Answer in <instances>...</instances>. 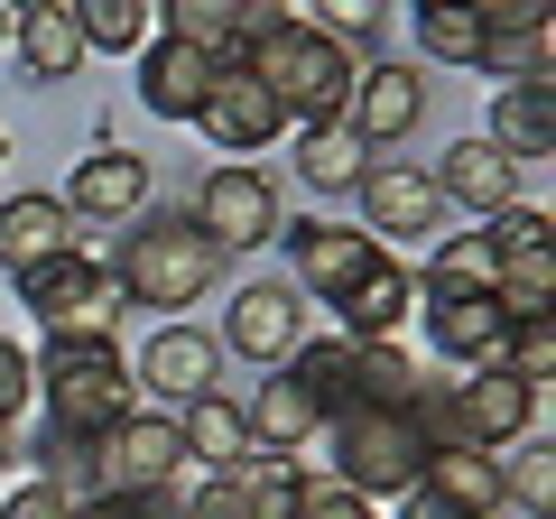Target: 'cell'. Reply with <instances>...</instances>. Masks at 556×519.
Masks as SVG:
<instances>
[{
    "mask_svg": "<svg viewBox=\"0 0 556 519\" xmlns=\"http://www.w3.org/2000/svg\"><path fill=\"white\" fill-rule=\"evenodd\" d=\"M399 519H464V510L445 492H427V482H408V492H399Z\"/></svg>",
    "mask_w": 556,
    "mask_h": 519,
    "instance_id": "f6af8a7d",
    "label": "cell"
},
{
    "mask_svg": "<svg viewBox=\"0 0 556 519\" xmlns=\"http://www.w3.org/2000/svg\"><path fill=\"white\" fill-rule=\"evenodd\" d=\"M223 380V343L204 334V325H186V316H167L159 334L139 343V390H149V400H195V390H214Z\"/></svg>",
    "mask_w": 556,
    "mask_h": 519,
    "instance_id": "9a60e30c",
    "label": "cell"
},
{
    "mask_svg": "<svg viewBox=\"0 0 556 519\" xmlns=\"http://www.w3.org/2000/svg\"><path fill=\"white\" fill-rule=\"evenodd\" d=\"M10 47H20L28 84H75V75H84V56H93L65 0H20V10H10Z\"/></svg>",
    "mask_w": 556,
    "mask_h": 519,
    "instance_id": "ac0fdd59",
    "label": "cell"
},
{
    "mask_svg": "<svg viewBox=\"0 0 556 519\" xmlns=\"http://www.w3.org/2000/svg\"><path fill=\"white\" fill-rule=\"evenodd\" d=\"M380 10H390V0H306L298 20H316V28H334L343 47H371V28H380Z\"/></svg>",
    "mask_w": 556,
    "mask_h": 519,
    "instance_id": "74e56055",
    "label": "cell"
},
{
    "mask_svg": "<svg viewBox=\"0 0 556 519\" xmlns=\"http://www.w3.org/2000/svg\"><path fill=\"white\" fill-rule=\"evenodd\" d=\"M417 47H427V65H482V20L473 10H417Z\"/></svg>",
    "mask_w": 556,
    "mask_h": 519,
    "instance_id": "e575fe53",
    "label": "cell"
},
{
    "mask_svg": "<svg viewBox=\"0 0 556 519\" xmlns=\"http://www.w3.org/2000/svg\"><path fill=\"white\" fill-rule=\"evenodd\" d=\"M427 177H437L445 214H455V204H473V214H501V204H519V159H501L482 130H473V140H455L437 167H427Z\"/></svg>",
    "mask_w": 556,
    "mask_h": 519,
    "instance_id": "d6986e66",
    "label": "cell"
},
{
    "mask_svg": "<svg viewBox=\"0 0 556 519\" xmlns=\"http://www.w3.org/2000/svg\"><path fill=\"white\" fill-rule=\"evenodd\" d=\"M334 316H343V334H353V343H380V334H399V325L417 316V269H399V260L380 251L371 269H362V279L334 298Z\"/></svg>",
    "mask_w": 556,
    "mask_h": 519,
    "instance_id": "ffe728a7",
    "label": "cell"
},
{
    "mask_svg": "<svg viewBox=\"0 0 556 519\" xmlns=\"http://www.w3.org/2000/svg\"><path fill=\"white\" fill-rule=\"evenodd\" d=\"M56 251H75V214H65L56 186L0 204V269H10V279H20V269H38V260H56Z\"/></svg>",
    "mask_w": 556,
    "mask_h": 519,
    "instance_id": "44dd1931",
    "label": "cell"
},
{
    "mask_svg": "<svg viewBox=\"0 0 556 519\" xmlns=\"http://www.w3.org/2000/svg\"><path fill=\"white\" fill-rule=\"evenodd\" d=\"M417 418H427V445H482V455H501V445H519L538 427V380L482 362V371H464L455 390H427Z\"/></svg>",
    "mask_w": 556,
    "mask_h": 519,
    "instance_id": "5b68a950",
    "label": "cell"
},
{
    "mask_svg": "<svg viewBox=\"0 0 556 519\" xmlns=\"http://www.w3.org/2000/svg\"><path fill=\"white\" fill-rule=\"evenodd\" d=\"M482 241L492 251H538V241H556V223L538 204H501V214H482Z\"/></svg>",
    "mask_w": 556,
    "mask_h": 519,
    "instance_id": "f35d334b",
    "label": "cell"
},
{
    "mask_svg": "<svg viewBox=\"0 0 556 519\" xmlns=\"http://www.w3.org/2000/svg\"><path fill=\"white\" fill-rule=\"evenodd\" d=\"M353 195H362V214H371V241H380V232H399V241H437V232H445L437 177H427V167H408V159H371Z\"/></svg>",
    "mask_w": 556,
    "mask_h": 519,
    "instance_id": "8fae6325",
    "label": "cell"
},
{
    "mask_svg": "<svg viewBox=\"0 0 556 519\" xmlns=\"http://www.w3.org/2000/svg\"><path fill=\"white\" fill-rule=\"evenodd\" d=\"M278 371H288L306 400H316V418L353 408V334H316V343H298V353L278 362Z\"/></svg>",
    "mask_w": 556,
    "mask_h": 519,
    "instance_id": "f1b7e54d",
    "label": "cell"
},
{
    "mask_svg": "<svg viewBox=\"0 0 556 519\" xmlns=\"http://www.w3.org/2000/svg\"><path fill=\"white\" fill-rule=\"evenodd\" d=\"M288 519H380V501H362L353 482H334V473H306L298 482V510Z\"/></svg>",
    "mask_w": 556,
    "mask_h": 519,
    "instance_id": "8d00e7d4",
    "label": "cell"
},
{
    "mask_svg": "<svg viewBox=\"0 0 556 519\" xmlns=\"http://www.w3.org/2000/svg\"><path fill=\"white\" fill-rule=\"evenodd\" d=\"M10 10H20V0H0V47H10Z\"/></svg>",
    "mask_w": 556,
    "mask_h": 519,
    "instance_id": "7dc6e473",
    "label": "cell"
},
{
    "mask_svg": "<svg viewBox=\"0 0 556 519\" xmlns=\"http://www.w3.org/2000/svg\"><path fill=\"white\" fill-rule=\"evenodd\" d=\"M20 306L47 325V334H102V343H112L130 298H121V279L75 241V251H56V260H38V269H20Z\"/></svg>",
    "mask_w": 556,
    "mask_h": 519,
    "instance_id": "8992f818",
    "label": "cell"
},
{
    "mask_svg": "<svg viewBox=\"0 0 556 519\" xmlns=\"http://www.w3.org/2000/svg\"><path fill=\"white\" fill-rule=\"evenodd\" d=\"M482 140L501 149V159H547L556 149V93H547V75H529V84H492V121H482Z\"/></svg>",
    "mask_w": 556,
    "mask_h": 519,
    "instance_id": "7402d4cb",
    "label": "cell"
},
{
    "mask_svg": "<svg viewBox=\"0 0 556 519\" xmlns=\"http://www.w3.org/2000/svg\"><path fill=\"white\" fill-rule=\"evenodd\" d=\"M139 204H149V159L139 149H93L65 177V214L75 223H130Z\"/></svg>",
    "mask_w": 556,
    "mask_h": 519,
    "instance_id": "2e32d148",
    "label": "cell"
},
{
    "mask_svg": "<svg viewBox=\"0 0 556 519\" xmlns=\"http://www.w3.org/2000/svg\"><path fill=\"white\" fill-rule=\"evenodd\" d=\"M482 20V38H519V28H547V10L556 0H464Z\"/></svg>",
    "mask_w": 556,
    "mask_h": 519,
    "instance_id": "60d3db41",
    "label": "cell"
},
{
    "mask_svg": "<svg viewBox=\"0 0 556 519\" xmlns=\"http://www.w3.org/2000/svg\"><path fill=\"white\" fill-rule=\"evenodd\" d=\"M204 84H214V56L186 47V38H167V28L130 56V93H139V112H159V121H195Z\"/></svg>",
    "mask_w": 556,
    "mask_h": 519,
    "instance_id": "5bb4252c",
    "label": "cell"
},
{
    "mask_svg": "<svg viewBox=\"0 0 556 519\" xmlns=\"http://www.w3.org/2000/svg\"><path fill=\"white\" fill-rule=\"evenodd\" d=\"M492 298H501V316H547V306H556V241H538V251H501Z\"/></svg>",
    "mask_w": 556,
    "mask_h": 519,
    "instance_id": "1f68e13d",
    "label": "cell"
},
{
    "mask_svg": "<svg viewBox=\"0 0 556 519\" xmlns=\"http://www.w3.org/2000/svg\"><path fill=\"white\" fill-rule=\"evenodd\" d=\"M177 519H241V492H232V473L177 482Z\"/></svg>",
    "mask_w": 556,
    "mask_h": 519,
    "instance_id": "b9f144b4",
    "label": "cell"
},
{
    "mask_svg": "<svg viewBox=\"0 0 556 519\" xmlns=\"http://www.w3.org/2000/svg\"><path fill=\"white\" fill-rule=\"evenodd\" d=\"M501 371H519V380L547 390V380H556V325L547 316H510V334H501Z\"/></svg>",
    "mask_w": 556,
    "mask_h": 519,
    "instance_id": "d590c367",
    "label": "cell"
},
{
    "mask_svg": "<svg viewBox=\"0 0 556 519\" xmlns=\"http://www.w3.org/2000/svg\"><path fill=\"white\" fill-rule=\"evenodd\" d=\"M102 269L121 279V298H130V306H159V316L204 306L223 288V251L186 214H130V223H121V251L102 260Z\"/></svg>",
    "mask_w": 556,
    "mask_h": 519,
    "instance_id": "3957f363",
    "label": "cell"
},
{
    "mask_svg": "<svg viewBox=\"0 0 556 519\" xmlns=\"http://www.w3.org/2000/svg\"><path fill=\"white\" fill-rule=\"evenodd\" d=\"M0 167H10V140H0Z\"/></svg>",
    "mask_w": 556,
    "mask_h": 519,
    "instance_id": "681fc988",
    "label": "cell"
},
{
    "mask_svg": "<svg viewBox=\"0 0 556 519\" xmlns=\"http://www.w3.org/2000/svg\"><path fill=\"white\" fill-rule=\"evenodd\" d=\"M177 436H186V464H204V473H232V464L251 455V418H241V400H223V390H195V400L177 408Z\"/></svg>",
    "mask_w": 556,
    "mask_h": 519,
    "instance_id": "cb8c5ba5",
    "label": "cell"
},
{
    "mask_svg": "<svg viewBox=\"0 0 556 519\" xmlns=\"http://www.w3.org/2000/svg\"><path fill=\"white\" fill-rule=\"evenodd\" d=\"M241 418H251V455H298L306 436H325L316 400H306V390H298L288 371H269V380H260V400L241 408Z\"/></svg>",
    "mask_w": 556,
    "mask_h": 519,
    "instance_id": "484cf974",
    "label": "cell"
},
{
    "mask_svg": "<svg viewBox=\"0 0 556 519\" xmlns=\"http://www.w3.org/2000/svg\"><path fill=\"white\" fill-rule=\"evenodd\" d=\"M186 223H195L223 260H232V251H260V241H278V223H288V214H278V177H260L251 159L204 167V186H195V204H186Z\"/></svg>",
    "mask_w": 556,
    "mask_h": 519,
    "instance_id": "ba28073f",
    "label": "cell"
},
{
    "mask_svg": "<svg viewBox=\"0 0 556 519\" xmlns=\"http://www.w3.org/2000/svg\"><path fill=\"white\" fill-rule=\"evenodd\" d=\"M417 121H427V75H417V65H362V75H353L343 130H353L362 149H390V140H408Z\"/></svg>",
    "mask_w": 556,
    "mask_h": 519,
    "instance_id": "7c38bea8",
    "label": "cell"
},
{
    "mask_svg": "<svg viewBox=\"0 0 556 519\" xmlns=\"http://www.w3.org/2000/svg\"><path fill=\"white\" fill-rule=\"evenodd\" d=\"M417 316H427V353L437 362H455V371L501 362V334H510L501 298H417Z\"/></svg>",
    "mask_w": 556,
    "mask_h": 519,
    "instance_id": "e0dca14e",
    "label": "cell"
},
{
    "mask_svg": "<svg viewBox=\"0 0 556 519\" xmlns=\"http://www.w3.org/2000/svg\"><path fill=\"white\" fill-rule=\"evenodd\" d=\"M427 362L408 353L399 334H380V343H353V408H427Z\"/></svg>",
    "mask_w": 556,
    "mask_h": 519,
    "instance_id": "603a6c76",
    "label": "cell"
},
{
    "mask_svg": "<svg viewBox=\"0 0 556 519\" xmlns=\"http://www.w3.org/2000/svg\"><path fill=\"white\" fill-rule=\"evenodd\" d=\"M251 20H260V0H159V28L186 38V47H204V56H223Z\"/></svg>",
    "mask_w": 556,
    "mask_h": 519,
    "instance_id": "4dcf8cb0",
    "label": "cell"
},
{
    "mask_svg": "<svg viewBox=\"0 0 556 519\" xmlns=\"http://www.w3.org/2000/svg\"><path fill=\"white\" fill-rule=\"evenodd\" d=\"M325 445H334V482H353L362 501H399L427 464V418L417 408H334Z\"/></svg>",
    "mask_w": 556,
    "mask_h": 519,
    "instance_id": "277c9868",
    "label": "cell"
},
{
    "mask_svg": "<svg viewBox=\"0 0 556 519\" xmlns=\"http://www.w3.org/2000/svg\"><path fill=\"white\" fill-rule=\"evenodd\" d=\"M278 241H288L298 298H325V306H334L343 288H353L362 269L380 260V241H371V232H353V223H325V214H288V223H278Z\"/></svg>",
    "mask_w": 556,
    "mask_h": 519,
    "instance_id": "30bf717a",
    "label": "cell"
},
{
    "mask_svg": "<svg viewBox=\"0 0 556 519\" xmlns=\"http://www.w3.org/2000/svg\"><path fill=\"white\" fill-rule=\"evenodd\" d=\"M28 400H38V362H28L20 343L0 334V418L20 427V408H28Z\"/></svg>",
    "mask_w": 556,
    "mask_h": 519,
    "instance_id": "7bdbcfd3",
    "label": "cell"
},
{
    "mask_svg": "<svg viewBox=\"0 0 556 519\" xmlns=\"http://www.w3.org/2000/svg\"><path fill=\"white\" fill-rule=\"evenodd\" d=\"M232 56L251 65L260 84H269L278 102H288V121H343V102H353V75L371 56L362 47H343L334 28L298 20V10H278V20H251L232 38Z\"/></svg>",
    "mask_w": 556,
    "mask_h": 519,
    "instance_id": "6da1fadb",
    "label": "cell"
},
{
    "mask_svg": "<svg viewBox=\"0 0 556 519\" xmlns=\"http://www.w3.org/2000/svg\"><path fill=\"white\" fill-rule=\"evenodd\" d=\"M501 501H519L529 519H556V445L538 436V427L510 445V464H501Z\"/></svg>",
    "mask_w": 556,
    "mask_h": 519,
    "instance_id": "836d02e7",
    "label": "cell"
},
{
    "mask_svg": "<svg viewBox=\"0 0 556 519\" xmlns=\"http://www.w3.org/2000/svg\"><path fill=\"white\" fill-rule=\"evenodd\" d=\"M362 167H371V149H362L343 121H298V186H316V195H353Z\"/></svg>",
    "mask_w": 556,
    "mask_h": 519,
    "instance_id": "4316f807",
    "label": "cell"
},
{
    "mask_svg": "<svg viewBox=\"0 0 556 519\" xmlns=\"http://www.w3.org/2000/svg\"><path fill=\"white\" fill-rule=\"evenodd\" d=\"M65 510H75V492H65V482H20V492H10V501H0V519H65Z\"/></svg>",
    "mask_w": 556,
    "mask_h": 519,
    "instance_id": "ee69618b",
    "label": "cell"
},
{
    "mask_svg": "<svg viewBox=\"0 0 556 519\" xmlns=\"http://www.w3.org/2000/svg\"><path fill=\"white\" fill-rule=\"evenodd\" d=\"M38 400H47V436H65L84 455V445L102 436L112 418H130V362H121V343H102V334H47L38 353Z\"/></svg>",
    "mask_w": 556,
    "mask_h": 519,
    "instance_id": "7a4b0ae2",
    "label": "cell"
},
{
    "mask_svg": "<svg viewBox=\"0 0 556 519\" xmlns=\"http://www.w3.org/2000/svg\"><path fill=\"white\" fill-rule=\"evenodd\" d=\"M492 269H501V251L482 232H437V241H427V279H417V298H492Z\"/></svg>",
    "mask_w": 556,
    "mask_h": 519,
    "instance_id": "83f0119b",
    "label": "cell"
},
{
    "mask_svg": "<svg viewBox=\"0 0 556 519\" xmlns=\"http://www.w3.org/2000/svg\"><path fill=\"white\" fill-rule=\"evenodd\" d=\"M417 10H464V0H417Z\"/></svg>",
    "mask_w": 556,
    "mask_h": 519,
    "instance_id": "c3c4849f",
    "label": "cell"
},
{
    "mask_svg": "<svg viewBox=\"0 0 556 519\" xmlns=\"http://www.w3.org/2000/svg\"><path fill=\"white\" fill-rule=\"evenodd\" d=\"M84 464H93V492H167L186 473L177 408H130V418H112L84 445Z\"/></svg>",
    "mask_w": 556,
    "mask_h": 519,
    "instance_id": "52a82bcc",
    "label": "cell"
},
{
    "mask_svg": "<svg viewBox=\"0 0 556 519\" xmlns=\"http://www.w3.org/2000/svg\"><path fill=\"white\" fill-rule=\"evenodd\" d=\"M20 455H28V445H20V427L0 418V473H10V464H20Z\"/></svg>",
    "mask_w": 556,
    "mask_h": 519,
    "instance_id": "bcb514c9",
    "label": "cell"
},
{
    "mask_svg": "<svg viewBox=\"0 0 556 519\" xmlns=\"http://www.w3.org/2000/svg\"><path fill=\"white\" fill-rule=\"evenodd\" d=\"M195 130L223 149V159H251V149H269L278 130H288V102H278L269 84H260L251 65H241L232 47H223V56H214V84H204V112H195Z\"/></svg>",
    "mask_w": 556,
    "mask_h": 519,
    "instance_id": "9c48e42d",
    "label": "cell"
},
{
    "mask_svg": "<svg viewBox=\"0 0 556 519\" xmlns=\"http://www.w3.org/2000/svg\"><path fill=\"white\" fill-rule=\"evenodd\" d=\"M298 482H306L298 455H241V464H232L241 519H288V510H298Z\"/></svg>",
    "mask_w": 556,
    "mask_h": 519,
    "instance_id": "d6a6232c",
    "label": "cell"
},
{
    "mask_svg": "<svg viewBox=\"0 0 556 519\" xmlns=\"http://www.w3.org/2000/svg\"><path fill=\"white\" fill-rule=\"evenodd\" d=\"M65 10H75L93 56H139V47L159 38V0H65Z\"/></svg>",
    "mask_w": 556,
    "mask_h": 519,
    "instance_id": "f546056e",
    "label": "cell"
},
{
    "mask_svg": "<svg viewBox=\"0 0 556 519\" xmlns=\"http://www.w3.org/2000/svg\"><path fill=\"white\" fill-rule=\"evenodd\" d=\"M417 482L445 492L464 519H492V510H501V455H482V445H427Z\"/></svg>",
    "mask_w": 556,
    "mask_h": 519,
    "instance_id": "d4e9b609",
    "label": "cell"
},
{
    "mask_svg": "<svg viewBox=\"0 0 556 519\" xmlns=\"http://www.w3.org/2000/svg\"><path fill=\"white\" fill-rule=\"evenodd\" d=\"M167 501L177 492H75L65 519H167Z\"/></svg>",
    "mask_w": 556,
    "mask_h": 519,
    "instance_id": "ab89813d",
    "label": "cell"
},
{
    "mask_svg": "<svg viewBox=\"0 0 556 519\" xmlns=\"http://www.w3.org/2000/svg\"><path fill=\"white\" fill-rule=\"evenodd\" d=\"M306 343V298L298 288H278V279H251L232 298V316H223V353H251V362H288Z\"/></svg>",
    "mask_w": 556,
    "mask_h": 519,
    "instance_id": "4fadbf2b",
    "label": "cell"
}]
</instances>
